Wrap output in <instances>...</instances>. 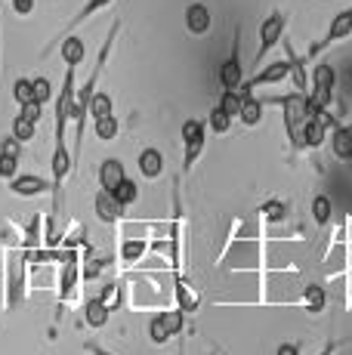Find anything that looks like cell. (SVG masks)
<instances>
[{"label":"cell","instance_id":"obj_16","mask_svg":"<svg viewBox=\"0 0 352 355\" xmlns=\"http://www.w3.org/2000/svg\"><path fill=\"white\" fill-rule=\"evenodd\" d=\"M96 180H99V189H105V192H114V189H118L121 182L127 180V173H124V164H121L118 158H105L103 164H99V173H96Z\"/></svg>","mask_w":352,"mask_h":355},{"label":"cell","instance_id":"obj_22","mask_svg":"<svg viewBox=\"0 0 352 355\" xmlns=\"http://www.w3.org/2000/svg\"><path fill=\"white\" fill-rule=\"evenodd\" d=\"M148 248H152V244H148L146 238H124V241H121V254L118 257H121V263L124 266H139Z\"/></svg>","mask_w":352,"mask_h":355},{"label":"cell","instance_id":"obj_26","mask_svg":"<svg viewBox=\"0 0 352 355\" xmlns=\"http://www.w3.org/2000/svg\"><path fill=\"white\" fill-rule=\"evenodd\" d=\"M288 214H290V204L288 201H279V198H272V201H266L260 207V216L266 223H272V226H279V223H288Z\"/></svg>","mask_w":352,"mask_h":355},{"label":"cell","instance_id":"obj_1","mask_svg":"<svg viewBox=\"0 0 352 355\" xmlns=\"http://www.w3.org/2000/svg\"><path fill=\"white\" fill-rule=\"evenodd\" d=\"M263 105H281L284 112V130H288V139L294 146V152L300 148V130L303 121L309 118V93H288V96H263Z\"/></svg>","mask_w":352,"mask_h":355},{"label":"cell","instance_id":"obj_14","mask_svg":"<svg viewBox=\"0 0 352 355\" xmlns=\"http://www.w3.org/2000/svg\"><path fill=\"white\" fill-rule=\"evenodd\" d=\"M10 192L16 198H37L44 192H53V182H46L37 173H16L10 180Z\"/></svg>","mask_w":352,"mask_h":355},{"label":"cell","instance_id":"obj_23","mask_svg":"<svg viewBox=\"0 0 352 355\" xmlns=\"http://www.w3.org/2000/svg\"><path fill=\"white\" fill-rule=\"evenodd\" d=\"M108 315H112V309L103 303L99 297H90L84 303V322L93 327V331H99V327H105L108 324Z\"/></svg>","mask_w":352,"mask_h":355},{"label":"cell","instance_id":"obj_20","mask_svg":"<svg viewBox=\"0 0 352 355\" xmlns=\"http://www.w3.org/2000/svg\"><path fill=\"white\" fill-rule=\"evenodd\" d=\"M263 112H266V105H263L260 96H254V93H245L241 96V112H238V121L245 127H256L263 121Z\"/></svg>","mask_w":352,"mask_h":355},{"label":"cell","instance_id":"obj_40","mask_svg":"<svg viewBox=\"0 0 352 355\" xmlns=\"http://www.w3.org/2000/svg\"><path fill=\"white\" fill-rule=\"evenodd\" d=\"M0 152H3V155H16V158H22V142H19L16 136L10 133L3 142H0Z\"/></svg>","mask_w":352,"mask_h":355},{"label":"cell","instance_id":"obj_5","mask_svg":"<svg viewBox=\"0 0 352 355\" xmlns=\"http://www.w3.org/2000/svg\"><path fill=\"white\" fill-rule=\"evenodd\" d=\"M346 37H352V10H340L334 19H331V25H328V31H324V37L315 40V44H309L306 59L313 62V59H318L324 50H331L334 44H340V40H346Z\"/></svg>","mask_w":352,"mask_h":355},{"label":"cell","instance_id":"obj_38","mask_svg":"<svg viewBox=\"0 0 352 355\" xmlns=\"http://www.w3.org/2000/svg\"><path fill=\"white\" fill-rule=\"evenodd\" d=\"M35 99L40 102V105L53 102V84L46 78H35Z\"/></svg>","mask_w":352,"mask_h":355},{"label":"cell","instance_id":"obj_28","mask_svg":"<svg viewBox=\"0 0 352 355\" xmlns=\"http://www.w3.org/2000/svg\"><path fill=\"white\" fill-rule=\"evenodd\" d=\"M10 133L25 146V142H31L37 136V124H35V121H28L25 114H16V118H12V130H10Z\"/></svg>","mask_w":352,"mask_h":355},{"label":"cell","instance_id":"obj_7","mask_svg":"<svg viewBox=\"0 0 352 355\" xmlns=\"http://www.w3.org/2000/svg\"><path fill=\"white\" fill-rule=\"evenodd\" d=\"M334 93H337V71L331 62H318L313 71V87H309V99L318 108H331L334 105Z\"/></svg>","mask_w":352,"mask_h":355},{"label":"cell","instance_id":"obj_10","mask_svg":"<svg viewBox=\"0 0 352 355\" xmlns=\"http://www.w3.org/2000/svg\"><path fill=\"white\" fill-rule=\"evenodd\" d=\"M290 78V68H288V59H279V62H269L263 65L260 71L254 74V78H247L245 84L238 87V93L245 96V93H254L256 87H272V84H281V80Z\"/></svg>","mask_w":352,"mask_h":355},{"label":"cell","instance_id":"obj_9","mask_svg":"<svg viewBox=\"0 0 352 355\" xmlns=\"http://www.w3.org/2000/svg\"><path fill=\"white\" fill-rule=\"evenodd\" d=\"M281 50L284 56H288V68H290V84H294L297 93H309V87H313V78H309V59L300 56V53L294 50V44H290V37L284 34L281 37Z\"/></svg>","mask_w":352,"mask_h":355},{"label":"cell","instance_id":"obj_45","mask_svg":"<svg viewBox=\"0 0 352 355\" xmlns=\"http://www.w3.org/2000/svg\"><path fill=\"white\" fill-rule=\"evenodd\" d=\"M349 161H352V158H349Z\"/></svg>","mask_w":352,"mask_h":355},{"label":"cell","instance_id":"obj_18","mask_svg":"<svg viewBox=\"0 0 352 355\" xmlns=\"http://www.w3.org/2000/svg\"><path fill=\"white\" fill-rule=\"evenodd\" d=\"M173 297H176V309H182L186 315H192L198 309V297H195V291L182 278V272H173Z\"/></svg>","mask_w":352,"mask_h":355},{"label":"cell","instance_id":"obj_41","mask_svg":"<svg viewBox=\"0 0 352 355\" xmlns=\"http://www.w3.org/2000/svg\"><path fill=\"white\" fill-rule=\"evenodd\" d=\"M10 6L16 16H31L35 12V0H10Z\"/></svg>","mask_w":352,"mask_h":355},{"label":"cell","instance_id":"obj_15","mask_svg":"<svg viewBox=\"0 0 352 355\" xmlns=\"http://www.w3.org/2000/svg\"><path fill=\"white\" fill-rule=\"evenodd\" d=\"M213 25V16L211 10H207V3H188L186 6V31L195 34V37H201V34H207Z\"/></svg>","mask_w":352,"mask_h":355},{"label":"cell","instance_id":"obj_39","mask_svg":"<svg viewBox=\"0 0 352 355\" xmlns=\"http://www.w3.org/2000/svg\"><path fill=\"white\" fill-rule=\"evenodd\" d=\"M19 114H25L28 121H35V124H40L44 121V105L35 99V102H28V105H19Z\"/></svg>","mask_w":352,"mask_h":355},{"label":"cell","instance_id":"obj_21","mask_svg":"<svg viewBox=\"0 0 352 355\" xmlns=\"http://www.w3.org/2000/svg\"><path fill=\"white\" fill-rule=\"evenodd\" d=\"M59 56H62L65 65L78 68L80 62H84V56H87L84 40H80L78 34H69V37H62V44H59Z\"/></svg>","mask_w":352,"mask_h":355},{"label":"cell","instance_id":"obj_19","mask_svg":"<svg viewBox=\"0 0 352 355\" xmlns=\"http://www.w3.org/2000/svg\"><path fill=\"white\" fill-rule=\"evenodd\" d=\"M137 167L146 180H158V176L164 173V155H161L158 148H142L137 158Z\"/></svg>","mask_w":352,"mask_h":355},{"label":"cell","instance_id":"obj_6","mask_svg":"<svg viewBox=\"0 0 352 355\" xmlns=\"http://www.w3.org/2000/svg\"><path fill=\"white\" fill-rule=\"evenodd\" d=\"M204 142H207V124L198 118H188L182 124V170H192V164L201 158L204 152Z\"/></svg>","mask_w":352,"mask_h":355},{"label":"cell","instance_id":"obj_13","mask_svg":"<svg viewBox=\"0 0 352 355\" xmlns=\"http://www.w3.org/2000/svg\"><path fill=\"white\" fill-rule=\"evenodd\" d=\"M93 210H96V220L105 223V226H114V223L124 220V204H118V198L112 192H105V189H99L96 195H93Z\"/></svg>","mask_w":352,"mask_h":355},{"label":"cell","instance_id":"obj_24","mask_svg":"<svg viewBox=\"0 0 352 355\" xmlns=\"http://www.w3.org/2000/svg\"><path fill=\"white\" fill-rule=\"evenodd\" d=\"M324 303H328V293H324L322 284H306V288H303L300 306L309 312V315H318V312H324Z\"/></svg>","mask_w":352,"mask_h":355},{"label":"cell","instance_id":"obj_11","mask_svg":"<svg viewBox=\"0 0 352 355\" xmlns=\"http://www.w3.org/2000/svg\"><path fill=\"white\" fill-rule=\"evenodd\" d=\"M112 3H114V0H87V3L80 6L78 12H74V16L69 19V22H65V28L56 34V40H53V44L46 46L44 53H40V59H46V56H50V53H53V46H59V44H62V37H69V34H74V31L80 28V25L87 22V19H90V16H96L99 10H105V6H112Z\"/></svg>","mask_w":352,"mask_h":355},{"label":"cell","instance_id":"obj_34","mask_svg":"<svg viewBox=\"0 0 352 355\" xmlns=\"http://www.w3.org/2000/svg\"><path fill=\"white\" fill-rule=\"evenodd\" d=\"M12 99H16L19 105L35 102V78H19L16 84H12Z\"/></svg>","mask_w":352,"mask_h":355},{"label":"cell","instance_id":"obj_30","mask_svg":"<svg viewBox=\"0 0 352 355\" xmlns=\"http://www.w3.org/2000/svg\"><path fill=\"white\" fill-rule=\"evenodd\" d=\"M40 226H44V216L35 214L25 226V235H22V250H37L40 248Z\"/></svg>","mask_w":352,"mask_h":355},{"label":"cell","instance_id":"obj_44","mask_svg":"<svg viewBox=\"0 0 352 355\" xmlns=\"http://www.w3.org/2000/svg\"><path fill=\"white\" fill-rule=\"evenodd\" d=\"M349 10H352V0H349Z\"/></svg>","mask_w":352,"mask_h":355},{"label":"cell","instance_id":"obj_17","mask_svg":"<svg viewBox=\"0 0 352 355\" xmlns=\"http://www.w3.org/2000/svg\"><path fill=\"white\" fill-rule=\"evenodd\" d=\"M331 136V130L322 124L318 118H306L303 121V130H300V148H322L324 146V139Z\"/></svg>","mask_w":352,"mask_h":355},{"label":"cell","instance_id":"obj_3","mask_svg":"<svg viewBox=\"0 0 352 355\" xmlns=\"http://www.w3.org/2000/svg\"><path fill=\"white\" fill-rule=\"evenodd\" d=\"M25 272H28V250L19 248V254L12 250L6 259V306L16 309L25 303Z\"/></svg>","mask_w":352,"mask_h":355},{"label":"cell","instance_id":"obj_8","mask_svg":"<svg viewBox=\"0 0 352 355\" xmlns=\"http://www.w3.org/2000/svg\"><path fill=\"white\" fill-rule=\"evenodd\" d=\"M80 257L84 250L80 248H65V259H62V275H59V309L74 297L80 282Z\"/></svg>","mask_w":352,"mask_h":355},{"label":"cell","instance_id":"obj_43","mask_svg":"<svg viewBox=\"0 0 352 355\" xmlns=\"http://www.w3.org/2000/svg\"><path fill=\"white\" fill-rule=\"evenodd\" d=\"M84 352H90V355H114L112 349H105V346H99L96 340H84Z\"/></svg>","mask_w":352,"mask_h":355},{"label":"cell","instance_id":"obj_31","mask_svg":"<svg viewBox=\"0 0 352 355\" xmlns=\"http://www.w3.org/2000/svg\"><path fill=\"white\" fill-rule=\"evenodd\" d=\"M105 114H114V99L108 96V93L96 90L90 99V118L96 121V118H105Z\"/></svg>","mask_w":352,"mask_h":355},{"label":"cell","instance_id":"obj_36","mask_svg":"<svg viewBox=\"0 0 352 355\" xmlns=\"http://www.w3.org/2000/svg\"><path fill=\"white\" fill-rule=\"evenodd\" d=\"M216 105H222L235 121H238V112H241V93H238V90H222V96H220V102H216Z\"/></svg>","mask_w":352,"mask_h":355},{"label":"cell","instance_id":"obj_25","mask_svg":"<svg viewBox=\"0 0 352 355\" xmlns=\"http://www.w3.org/2000/svg\"><path fill=\"white\" fill-rule=\"evenodd\" d=\"M331 148H334L337 158L349 161L352 158V127L337 124L334 130H331Z\"/></svg>","mask_w":352,"mask_h":355},{"label":"cell","instance_id":"obj_2","mask_svg":"<svg viewBox=\"0 0 352 355\" xmlns=\"http://www.w3.org/2000/svg\"><path fill=\"white\" fill-rule=\"evenodd\" d=\"M53 216H62V189H65V180L74 173V155L65 142H53Z\"/></svg>","mask_w":352,"mask_h":355},{"label":"cell","instance_id":"obj_33","mask_svg":"<svg viewBox=\"0 0 352 355\" xmlns=\"http://www.w3.org/2000/svg\"><path fill=\"white\" fill-rule=\"evenodd\" d=\"M232 114H229L226 112V108H222V105H213V112H211V118H207V127H211L213 130V133H229V130H232Z\"/></svg>","mask_w":352,"mask_h":355},{"label":"cell","instance_id":"obj_27","mask_svg":"<svg viewBox=\"0 0 352 355\" xmlns=\"http://www.w3.org/2000/svg\"><path fill=\"white\" fill-rule=\"evenodd\" d=\"M93 133H96V139H99V142H112V139H118V133H121L118 118H114V114L96 118V121H93Z\"/></svg>","mask_w":352,"mask_h":355},{"label":"cell","instance_id":"obj_32","mask_svg":"<svg viewBox=\"0 0 352 355\" xmlns=\"http://www.w3.org/2000/svg\"><path fill=\"white\" fill-rule=\"evenodd\" d=\"M331 214H334V204H331V198L328 195H315L313 198V220H315V226H328Z\"/></svg>","mask_w":352,"mask_h":355},{"label":"cell","instance_id":"obj_35","mask_svg":"<svg viewBox=\"0 0 352 355\" xmlns=\"http://www.w3.org/2000/svg\"><path fill=\"white\" fill-rule=\"evenodd\" d=\"M148 340H152L155 346H164L167 340H170V331H167V324H164V318H161V312L148 322Z\"/></svg>","mask_w":352,"mask_h":355},{"label":"cell","instance_id":"obj_4","mask_svg":"<svg viewBox=\"0 0 352 355\" xmlns=\"http://www.w3.org/2000/svg\"><path fill=\"white\" fill-rule=\"evenodd\" d=\"M284 34H288V16L281 10H272L260 25V46H256V56H254L256 68H263V59L281 44Z\"/></svg>","mask_w":352,"mask_h":355},{"label":"cell","instance_id":"obj_12","mask_svg":"<svg viewBox=\"0 0 352 355\" xmlns=\"http://www.w3.org/2000/svg\"><path fill=\"white\" fill-rule=\"evenodd\" d=\"M241 34L235 31V44H232V53H229V59L220 65V87L222 90H238L241 84H245V65H241Z\"/></svg>","mask_w":352,"mask_h":355},{"label":"cell","instance_id":"obj_37","mask_svg":"<svg viewBox=\"0 0 352 355\" xmlns=\"http://www.w3.org/2000/svg\"><path fill=\"white\" fill-rule=\"evenodd\" d=\"M16 173H19V158L0 152V180H12Z\"/></svg>","mask_w":352,"mask_h":355},{"label":"cell","instance_id":"obj_42","mask_svg":"<svg viewBox=\"0 0 352 355\" xmlns=\"http://www.w3.org/2000/svg\"><path fill=\"white\" fill-rule=\"evenodd\" d=\"M303 352V343H297V340H290V343H281L275 355H300Z\"/></svg>","mask_w":352,"mask_h":355},{"label":"cell","instance_id":"obj_29","mask_svg":"<svg viewBox=\"0 0 352 355\" xmlns=\"http://www.w3.org/2000/svg\"><path fill=\"white\" fill-rule=\"evenodd\" d=\"M112 195L118 198V204H124V207H133V204L139 201V182H137V180H130V176H127V180L121 182V186L114 189Z\"/></svg>","mask_w":352,"mask_h":355}]
</instances>
